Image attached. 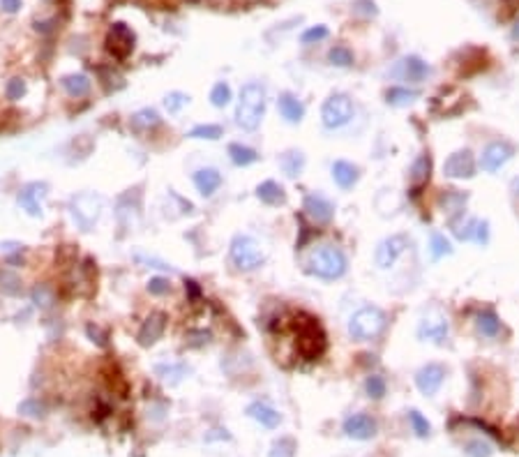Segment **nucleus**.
Segmentation results:
<instances>
[{
	"mask_svg": "<svg viewBox=\"0 0 519 457\" xmlns=\"http://www.w3.org/2000/svg\"><path fill=\"white\" fill-rule=\"evenodd\" d=\"M466 455L468 457H490L492 455V446L483 439H473L466 443Z\"/></svg>",
	"mask_w": 519,
	"mask_h": 457,
	"instance_id": "obj_41",
	"label": "nucleus"
},
{
	"mask_svg": "<svg viewBox=\"0 0 519 457\" xmlns=\"http://www.w3.org/2000/svg\"><path fill=\"white\" fill-rule=\"evenodd\" d=\"M280 167L289 178H298L305 169V155L300 150H287L280 157Z\"/></svg>",
	"mask_w": 519,
	"mask_h": 457,
	"instance_id": "obj_25",
	"label": "nucleus"
},
{
	"mask_svg": "<svg viewBox=\"0 0 519 457\" xmlns=\"http://www.w3.org/2000/svg\"><path fill=\"white\" fill-rule=\"evenodd\" d=\"M104 211V199L95 192H81L69 199V213L81 231H93Z\"/></svg>",
	"mask_w": 519,
	"mask_h": 457,
	"instance_id": "obj_4",
	"label": "nucleus"
},
{
	"mask_svg": "<svg viewBox=\"0 0 519 457\" xmlns=\"http://www.w3.org/2000/svg\"><path fill=\"white\" fill-rule=\"evenodd\" d=\"M30 301H33L40 309H49L56 303L53 289L47 287V284H37V287L30 291Z\"/></svg>",
	"mask_w": 519,
	"mask_h": 457,
	"instance_id": "obj_35",
	"label": "nucleus"
},
{
	"mask_svg": "<svg viewBox=\"0 0 519 457\" xmlns=\"http://www.w3.org/2000/svg\"><path fill=\"white\" fill-rule=\"evenodd\" d=\"M247 416H250L252 421H256L265 430H275V427H280V423H282L280 411L273 409V406L265 404V402H252L250 406H247Z\"/></svg>",
	"mask_w": 519,
	"mask_h": 457,
	"instance_id": "obj_20",
	"label": "nucleus"
},
{
	"mask_svg": "<svg viewBox=\"0 0 519 457\" xmlns=\"http://www.w3.org/2000/svg\"><path fill=\"white\" fill-rule=\"evenodd\" d=\"M385 390H388V384H385V379L381 377V374H370V377H367V381H365L367 397L381 399L385 395Z\"/></svg>",
	"mask_w": 519,
	"mask_h": 457,
	"instance_id": "obj_37",
	"label": "nucleus"
},
{
	"mask_svg": "<svg viewBox=\"0 0 519 457\" xmlns=\"http://www.w3.org/2000/svg\"><path fill=\"white\" fill-rule=\"evenodd\" d=\"M265 102H268V95H265V86L258 84V81H250V84L243 86L240 91V99L236 106V125L245 132H254L258 130L265 113Z\"/></svg>",
	"mask_w": 519,
	"mask_h": 457,
	"instance_id": "obj_1",
	"label": "nucleus"
},
{
	"mask_svg": "<svg viewBox=\"0 0 519 457\" xmlns=\"http://www.w3.org/2000/svg\"><path fill=\"white\" fill-rule=\"evenodd\" d=\"M476 328H478V333L483 335V338H496L498 330H501V321H498V316L494 314L492 309H487V312L478 314Z\"/></svg>",
	"mask_w": 519,
	"mask_h": 457,
	"instance_id": "obj_28",
	"label": "nucleus"
},
{
	"mask_svg": "<svg viewBox=\"0 0 519 457\" xmlns=\"http://www.w3.org/2000/svg\"><path fill=\"white\" fill-rule=\"evenodd\" d=\"M443 381H446V367L439 363H427L415 372V386L422 395L432 397L441 390Z\"/></svg>",
	"mask_w": 519,
	"mask_h": 457,
	"instance_id": "obj_11",
	"label": "nucleus"
},
{
	"mask_svg": "<svg viewBox=\"0 0 519 457\" xmlns=\"http://www.w3.org/2000/svg\"><path fill=\"white\" fill-rule=\"evenodd\" d=\"M0 8L10 12V14H14V12L21 10V0H0Z\"/></svg>",
	"mask_w": 519,
	"mask_h": 457,
	"instance_id": "obj_49",
	"label": "nucleus"
},
{
	"mask_svg": "<svg viewBox=\"0 0 519 457\" xmlns=\"http://www.w3.org/2000/svg\"><path fill=\"white\" fill-rule=\"evenodd\" d=\"M189 139H204V141H217V139L224 137V127L221 125H215V123H201L192 127V130L187 132Z\"/></svg>",
	"mask_w": 519,
	"mask_h": 457,
	"instance_id": "obj_30",
	"label": "nucleus"
},
{
	"mask_svg": "<svg viewBox=\"0 0 519 457\" xmlns=\"http://www.w3.org/2000/svg\"><path fill=\"white\" fill-rule=\"evenodd\" d=\"M404 250H407V236H390L378 243L376 252H374V263L381 270H388L397 263V259L402 257Z\"/></svg>",
	"mask_w": 519,
	"mask_h": 457,
	"instance_id": "obj_9",
	"label": "nucleus"
},
{
	"mask_svg": "<svg viewBox=\"0 0 519 457\" xmlns=\"http://www.w3.org/2000/svg\"><path fill=\"white\" fill-rule=\"evenodd\" d=\"M277 109H280V116L287 120L289 125H298L302 123V118H305V104L289 91L277 97Z\"/></svg>",
	"mask_w": 519,
	"mask_h": 457,
	"instance_id": "obj_19",
	"label": "nucleus"
},
{
	"mask_svg": "<svg viewBox=\"0 0 519 457\" xmlns=\"http://www.w3.org/2000/svg\"><path fill=\"white\" fill-rule=\"evenodd\" d=\"M429 252H432L434 261H439L441 257H448V254H452V245H450V240L443 236V233L434 231L432 238H429Z\"/></svg>",
	"mask_w": 519,
	"mask_h": 457,
	"instance_id": "obj_34",
	"label": "nucleus"
},
{
	"mask_svg": "<svg viewBox=\"0 0 519 457\" xmlns=\"http://www.w3.org/2000/svg\"><path fill=\"white\" fill-rule=\"evenodd\" d=\"M353 14L370 19V16L378 14V8H376L374 0H356V3H353Z\"/></svg>",
	"mask_w": 519,
	"mask_h": 457,
	"instance_id": "obj_43",
	"label": "nucleus"
},
{
	"mask_svg": "<svg viewBox=\"0 0 519 457\" xmlns=\"http://www.w3.org/2000/svg\"><path fill=\"white\" fill-rule=\"evenodd\" d=\"M185 291L192 298H199L201 296V289H199V284H196L194 279H185Z\"/></svg>",
	"mask_w": 519,
	"mask_h": 457,
	"instance_id": "obj_50",
	"label": "nucleus"
},
{
	"mask_svg": "<svg viewBox=\"0 0 519 457\" xmlns=\"http://www.w3.org/2000/svg\"><path fill=\"white\" fill-rule=\"evenodd\" d=\"M233 99L231 95V86L224 84V81H217V84L213 86L210 91V104L215 106V109H224V106H229Z\"/></svg>",
	"mask_w": 519,
	"mask_h": 457,
	"instance_id": "obj_32",
	"label": "nucleus"
},
{
	"mask_svg": "<svg viewBox=\"0 0 519 457\" xmlns=\"http://www.w3.org/2000/svg\"><path fill=\"white\" fill-rule=\"evenodd\" d=\"M134 33H132L130 25L125 23H113L109 28V35H106V47L116 58H128L132 54V49H134Z\"/></svg>",
	"mask_w": 519,
	"mask_h": 457,
	"instance_id": "obj_10",
	"label": "nucleus"
},
{
	"mask_svg": "<svg viewBox=\"0 0 519 457\" xmlns=\"http://www.w3.org/2000/svg\"><path fill=\"white\" fill-rule=\"evenodd\" d=\"M160 123L162 118L155 109H141L132 116V127H134V130H150V127H157Z\"/></svg>",
	"mask_w": 519,
	"mask_h": 457,
	"instance_id": "obj_31",
	"label": "nucleus"
},
{
	"mask_svg": "<svg viewBox=\"0 0 519 457\" xmlns=\"http://www.w3.org/2000/svg\"><path fill=\"white\" fill-rule=\"evenodd\" d=\"M155 374L162 381H167L169 386H176V384H180V381L189 374V367L185 363H157L155 365Z\"/></svg>",
	"mask_w": 519,
	"mask_h": 457,
	"instance_id": "obj_24",
	"label": "nucleus"
},
{
	"mask_svg": "<svg viewBox=\"0 0 519 457\" xmlns=\"http://www.w3.org/2000/svg\"><path fill=\"white\" fill-rule=\"evenodd\" d=\"M328 60H330V65L335 67H351L353 65V54L349 47H341V44H337V47H333L330 51H328Z\"/></svg>",
	"mask_w": 519,
	"mask_h": 457,
	"instance_id": "obj_36",
	"label": "nucleus"
},
{
	"mask_svg": "<svg viewBox=\"0 0 519 457\" xmlns=\"http://www.w3.org/2000/svg\"><path fill=\"white\" fill-rule=\"evenodd\" d=\"M60 86L65 88V93L69 97H86L88 93H90V79H88L86 74H67L60 79Z\"/></svg>",
	"mask_w": 519,
	"mask_h": 457,
	"instance_id": "obj_23",
	"label": "nucleus"
},
{
	"mask_svg": "<svg viewBox=\"0 0 519 457\" xmlns=\"http://www.w3.org/2000/svg\"><path fill=\"white\" fill-rule=\"evenodd\" d=\"M229 257H231V263L236 266L238 270H245V272L256 270L265 259L258 240L252 236H245V233L233 236L231 247H229Z\"/></svg>",
	"mask_w": 519,
	"mask_h": 457,
	"instance_id": "obj_5",
	"label": "nucleus"
},
{
	"mask_svg": "<svg viewBox=\"0 0 519 457\" xmlns=\"http://www.w3.org/2000/svg\"><path fill=\"white\" fill-rule=\"evenodd\" d=\"M0 289H3L5 294H10V296L21 294L19 279H16V275H12V272H3V275H0Z\"/></svg>",
	"mask_w": 519,
	"mask_h": 457,
	"instance_id": "obj_44",
	"label": "nucleus"
},
{
	"mask_svg": "<svg viewBox=\"0 0 519 457\" xmlns=\"http://www.w3.org/2000/svg\"><path fill=\"white\" fill-rule=\"evenodd\" d=\"M328 35H330V30H328L326 25H314V28H307L305 33L300 35V42L302 44H314V42L326 40Z\"/></svg>",
	"mask_w": 519,
	"mask_h": 457,
	"instance_id": "obj_42",
	"label": "nucleus"
},
{
	"mask_svg": "<svg viewBox=\"0 0 519 457\" xmlns=\"http://www.w3.org/2000/svg\"><path fill=\"white\" fill-rule=\"evenodd\" d=\"M476 243H480V245H485L487 240H490V224L487 222H483V220H478V228H476Z\"/></svg>",
	"mask_w": 519,
	"mask_h": 457,
	"instance_id": "obj_47",
	"label": "nucleus"
},
{
	"mask_svg": "<svg viewBox=\"0 0 519 457\" xmlns=\"http://www.w3.org/2000/svg\"><path fill=\"white\" fill-rule=\"evenodd\" d=\"M268 457H295V441L291 436H280L273 446H270Z\"/></svg>",
	"mask_w": 519,
	"mask_h": 457,
	"instance_id": "obj_38",
	"label": "nucleus"
},
{
	"mask_svg": "<svg viewBox=\"0 0 519 457\" xmlns=\"http://www.w3.org/2000/svg\"><path fill=\"white\" fill-rule=\"evenodd\" d=\"M258 201H263L265 206H282L287 201V194H284V187L275 180H263L261 185L256 187Z\"/></svg>",
	"mask_w": 519,
	"mask_h": 457,
	"instance_id": "obj_22",
	"label": "nucleus"
},
{
	"mask_svg": "<svg viewBox=\"0 0 519 457\" xmlns=\"http://www.w3.org/2000/svg\"><path fill=\"white\" fill-rule=\"evenodd\" d=\"M429 174H432V157L420 155L413 162V167H411V183H413L415 187L425 185V183L429 180Z\"/></svg>",
	"mask_w": 519,
	"mask_h": 457,
	"instance_id": "obj_29",
	"label": "nucleus"
},
{
	"mask_svg": "<svg viewBox=\"0 0 519 457\" xmlns=\"http://www.w3.org/2000/svg\"><path fill=\"white\" fill-rule=\"evenodd\" d=\"M341 430H344V434L349 436V439L367 441V439H372V436H376L378 423L370 414H353L344 421V427Z\"/></svg>",
	"mask_w": 519,
	"mask_h": 457,
	"instance_id": "obj_13",
	"label": "nucleus"
},
{
	"mask_svg": "<svg viewBox=\"0 0 519 457\" xmlns=\"http://www.w3.org/2000/svg\"><path fill=\"white\" fill-rule=\"evenodd\" d=\"M388 76L397 81H409V84H422L432 76V67L420 56H404L390 67Z\"/></svg>",
	"mask_w": 519,
	"mask_h": 457,
	"instance_id": "obj_7",
	"label": "nucleus"
},
{
	"mask_svg": "<svg viewBox=\"0 0 519 457\" xmlns=\"http://www.w3.org/2000/svg\"><path fill=\"white\" fill-rule=\"evenodd\" d=\"M16 411H19V416H26V418H44L47 416V406H44V402H40L37 397H26L23 402H19Z\"/></svg>",
	"mask_w": 519,
	"mask_h": 457,
	"instance_id": "obj_33",
	"label": "nucleus"
},
{
	"mask_svg": "<svg viewBox=\"0 0 519 457\" xmlns=\"http://www.w3.org/2000/svg\"><path fill=\"white\" fill-rule=\"evenodd\" d=\"M512 145L508 141H492L487 148L483 150V157H480V167H483L487 174H494L503 167L505 162L512 157Z\"/></svg>",
	"mask_w": 519,
	"mask_h": 457,
	"instance_id": "obj_16",
	"label": "nucleus"
},
{
	"mask_svg": "<svg viewBox=\"0 0 519 457\" xmlns=\"http://www.w3.org/2000/svg\"><path fill=\"white\" fill-rule=\"evenodd\" d=\"M49 192V185L47 183H28L26 187H21V192L16 196V203L21 211H26L30 218H42L44 208H42V201L44 196Z\"/></svg>",
	"mask_w": 519,
	"mask_h": 457,
	"instance_id": "obj_8",
	"label": "nucleus"
},
{
	"mask_svg": "<svg viewBox=\"0 0 519 457\" xmlns=\"http://www.w3.org/2000/svg\"><path fill=\"white\" fill-rule=\"evenodd\" d=\"M385 328V312L374 307V305H365L349 319V335L356 342H370L378 338Z\"/></svg>",
	"mask_w": 519,
	"mask_h": 457,
	"instance_id": "obj_3",
	"label": "nucleus"
},
{
	"mask_svg": "<svg viewBox=\"0 0 519 457\" xmlns=\"http://www.w3.org/2000/svg\"><path fill=\"white\" fill-rule=\"evenodd\" d=\"M23 93H26V84H23V79L8 81V88H5V95H8V99H12V102L21 99Z\"/></svg>",
	"mask_w": 519,
	"mask_h": 457,
	"instance_id": "obj_46",
	"label": "nucleus"
},
{
	"mask_svg": "<svg viewBox=\"0 0 519 457\" xmlns=\"http://www.w3.org/2000/svg\"><path fill=\"white\" fill-rule=\"evenodd\" d=\"M330 171H333V180L337 183L341 189H351L360 178V169L356 167V164H351L346 160H337L333 164Z\"/></svg>",
	"mask_w": 519,
	"mask_h": 457,
	"instance_id": "obj_21",
	"label": "nucleus"
},
{
	"mask_svg": "<svg viewBox=\"0 0 519 457\" xmlns=\"http://www.w3.org/2000/svg\"><path fill=\"white\" fill-rule=\"evenodd\" d=\"M346 268L349 261L337 245H319L307 257V272L321 279H339Z\"/></svg>",
	"mask_w": 519,
	"mask_h": 457,
	"instance_id": "obj_2",
	"label": "nucleus"
},
{
	"mask_svg": "<svg viewBox=\"0 0 519 457\" xmlns=\"http://www.w3.org/2000/svg\"><path fill=\"white\" fill-rule=\"evenodd\" d=\"M164 328H167V314L164 312H153L148 316V319L143 321L141 330H138L136 340L141 347H153L157 340L162 338Z\"/></svg>",
	"mask_w": 519,
	"mask_h": 457,
	"instance_id": "obj_17",
	"label": "nucleus"
},
{
	"mask_svg": "<svg viewBox=\"0 0 519 457\" xmlns=\"http://www.w3.org/2000/svg\"><path fill=\"white\" fill-rule=\"evenodd\" d=\"M443 176L452 178V180H461V178H473L476 176V160H473L471 150H457L443 164Z\"/></svg>",
	"mask_w": 519,
	"mask_h": 457,
	"instance_id": "obj_12",
	"label": "nucleus"
},
{
	"mask_svg": "<svg viewBox=\"0 0 519 457\" xmlns=\"http://www.w3.org/2000/svg\"><path fill=\"white\" fill-rule=\"evenodd\" d=\"M510 37H512V40H515V42H519V21H517L515 25H512V33H510Z\"/></svg>",
	"mask_w": 519,
	"mask_h": 457,
	"instance_id": "obj_51",
	"label": "nucleus"
},
{
	"mask_svg": "<svg viewBox=\"0 0 519 457\" xmlns=\"http://www.w3.org/2000/svg\"><path fill=\"white\" fill-rule=\"evenodd\" d=\"M148 291L153 296H164V294H169V291H171V282H169L167 277H160V275L150 277L148 279Z\"/></svg>",
	"mask_w": 519,
	"mask_h": 457,
	"instance_id": "obj_45",
	"label": "nucleus"
},
{
	"mask_svg": "<svg viewBox=\"0 0 519 457\" xmlns=\"http://www.w3.org/2000/svg\"><path fill=\"white\" fill-rule=\"evenodd\" d=\"M353 118V102L349 95L335 93L330 95L324 106H321V123L326 130H339V127L349 125Z\"/></svg>",
	"mask_w": 519,
	"mask_h": 457,
	"instance_id": "obj_6",
	"label": "nucleus"
},
{
	"mask_svg": "<svg viewBox=\"0 0 519 457\" xmlns=\"http://www.w3.org/2000/svg\"><path fill=\"white\" fill-rule=\"evenodd\" d=\"M305 215L309 220L314 222V224H319V226H326V224H330L333 222V218H335V206L330 201L326 199L324 194H307L305 196Z\"/></svg>",
	"mask_w": 519,
	"mask_h": 457,
	"instance_id": "obj_14",
	"label": "nucleus"
},
{
	"mask_svg": "<svg viewBox=\"0 0 519 457\" xmlns=\"http://www.w3.org/2000/svg\"><path fill=\"white\" fill-rule=\"evenodd\" d=\"M418 99V91H411L407 86H392L385 91V102L390 106H409Z\"/></svg>",
	"mask_w": 519,
	"mask_h": 457,
	"instance_id": "obj_27",
	"label": "nucleus"
},
{
	"mask_svg": "<svg viewBox=\"0 0 519 457\" xmlns=\"http://www.w3.org/2000/svg\"><path fill=\"white\" fill-rule=\"evenodd\" d=\"M221 180H224V178H221L219 169H215V167L196 169L192 174V183H194V187L199 189L201 196H213L221 187Z\"/></svg>",
	"mask_w": 519,
	"mask_h": 457,
	"instance_id": "obj_18",
	"label": "nucleus"
},
{
	"mask_svg": "<svg viewBox=\"0 0 519 457\" xmlns=\"http://www.w3.org/2000/svg\"><path fill=\"white\" fill-rule=\"evenodd\" d=\"M409 423H411V427H413V432L418 436H427L429 432H432V425H429V421L418 409L409 411Z\"/></svg>",
	"mask_w": 519,
	"mask_h": 457,
	"instance_id": "obj_40",
	"label": "nucleus"
},
{
	"mask_svg": "<svg viewBox=\"0 0 519 457\" xmlns=\"http://www.w3.org/2000/svg\"><path fill=\"white\" fill-rule=\"evenodd\" d=\"M189 102H192L189 95L180 93V91H173V93H169L167 97H164V106H167L169 113H180L189 104Z\"/></svg>",
	"mask_w": 519,
	"mask_h": 457,
	"instance_id": "obj_39",
	"label": "nucleus"
},
{
	"mask_svg": "<svg viewBox=\"0 0 519 457\" xmlns=\"http://www.w3.org/2000/svg\"><path fill=\"white\" fill-rule=\"evenodd\" d=\"M448 319L443 314H427L418 326V338L422 342H432V344H441L448 338Z\"/></svg>",
	"mask_w": 519,
	"mask_h": 457,
	"instance_id": "obj_15",
	"label": "nucleus"
},
{
	"mask_svg": "<svg viewBox=\"0 0 519 457\" xmlns=\"http://www.w3.org/2000/svg\"><path fill=\"white\" fill-rule=\"evenodd\" d=\"M229 160L236 167H250L258 160V152L245 143H229Z\"/></svg>",
	"mask_w": 519,
	"mask_h": 457,
	"instance_id": "obj_26",
	"label": "nucleus"
},
{
	"mask_svg": "<svg viewBox=\"0 0 519 457\" xmlns=\"http://www.w3.org/2000/svg\"><path fill=\"white\" fill-rule=\"evenodd\" d=\"M86 333H88V338H90L93 342H97L99 347H106V335L97 326H93V323H90V326L86 328Z\"/></svg>",
	"mask_w": 519,
	"mask_h": 457,
	"instance_id": "obj_48",
	"label": "nucleus"
}]
</instances>
